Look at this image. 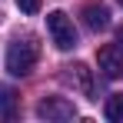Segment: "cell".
<instances>
[{"label":"cell","mask_w":123,"mask_h":123,"mask_svg":"<svg viewBox=\"0 0 123 123\" xmlns=\"http://www.w3.org/2000/svg\"><path fill=\"white\" fill-rule=\"evenodd\" d=\"M37 57H40V50H37V43L30 40V37H17V40L7 47V73H13V77H27L33 67H37Z\"/></svg>","instance_id":"6da1fadb"},{"label":"cell","mask_w":123,"mask_h":123,"mask_svg":"<svg viewBox=\"0 0 123 123\" xmlns=\"http://www.w3.org/2000/svg\"><path fill=\"white\" fill-rule=\"evenodd\" d=\"M47 30H50V40L57 50H73L77 47V30H73V20L63 13V10H53L47 13Z\"/></svg>","instance_id":"7a4b0ae2"},{"label":"cell","mask_w":123,"mask_h":123,"mask_svg":"<svg viewBox=\"0 0 123 123\" xmlns=\"http://www.w3.org/2000/svg\"><path fill=\"white\" fill-rule=\"evenodd\" d=\"M63 83H67V86H73V90H77V93H83V97L97 100V97H93V70H90L86 63L63 67Z\"/></svg>","instance_id":"3957f363"},{"label":"cell","mask_w":123,"mask_h":123,"mask_svg":"<svg viewBox=\"0 0 123 123\" xmlns=\"http://www.w3.org/2000/svg\"><path fill=\"white\" fill-rule=\"evenodd\" d=\"M37 117L40 120H73L77 117V106L70 100H63V97H47V100L37 103Z\"/></svg>","instance_id":"277c9868"},{"label":"cell","mask_w":123,"mask_h":123,"mask_svg":"<svg viewBox=\"0 0 123 123\" xmlns=\"http://www.w3.org/2000/svg\"><path fill=\"white\" fill-rule=\"evenodd\" d=\"M97 63H100V73L106 80H120L123 77V50L117 43L100 47V50H97Z\"/></svg>","instance_id":"5b68a950"},{"label":"cell","mask_w":123,"mask_h":123,"mask_svg":"<svg viewBox=\"0 0 123 123\" xmlns=\"http://www.w3.org/2000/svg\"><path fill=\"white\" fill-rule=\"evenodd\" d=\"M80 17H83V23H86V30H93V33H100V30H106V27H110V10H106L103 3H97V0L83 3Z\"/></svg>","instance_id":"8992f818"},{"label":"cell","mask_w":123,"mask_h":123,"mask_svg":"<svg viewBox=\"0 0 123 123\" xmlns=\"http://www.w3.org/2000/svg\"><path fill=\"white\" fill-rule=\"evenodd\" d=\"M17 100H20V97H17L10 86L0 90V120H17V113H20V110H17Z\"/></svg>","instance_id":"52a82bcc"},{"label":"cell","mask_w":123,"mask_h":123,"mask_svg":"<svg viewBox=\"0 0 123 123\" xmlns=\"http://www.w3.org/2000/svg\"><path fill=\"white\" fill-rule=\"evenodd\" d=\"M103 117H106V120H113V123H120V120H123V93H113V97L106 100Z\"/></svg>","instance_id":"ba28073f"},{"label":"cell","mask_w":123,"mask_h":123,"mask_svg":"<svg viewBox=\"0 0 123 123\" xmlns=\"http://www.w3.org/2000/svg\"><path fill=\"white\" fill-rule=\"evenodd\" d=\"M17 7H20L23 13H37L43 3H40V0H17Z\"/></svg>","instance_id":"9c48e42d"},{"label":"cell","mask_w":123,"mask_h":123,"mask_svg":"<svg viewBox=\"0 0 123 123\" xmlns=\"http://www.w3.org/2000/svg\"><path fill=\"white\" fill-rule=\"evenodd\" d=\"M117 47L123 50V27H117Z\"/></svg>","instance_id":"30bf717a"},{"label":"cell","mask_w":123,"mask_h":123,"mask_svg":"<svg viewBox=\"0 0 123 123\" xmlns=\"http://www.w3.org/2000/svg\"><path fill=\"white\" fill-rule=\"evenodd\" d=\"M120 3H123V0H120Z\"/></svg>","instance_id":"8fae6325"}]
</instances>
